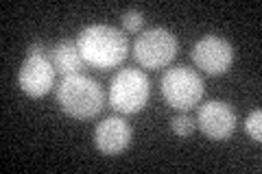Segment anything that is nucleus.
Instances as JSON below:
<instances>
[{
	"label": "nucleus",
	"mask_w": 262,
	"mask_h": 174,
	"mask_svg": "<svg viewBox=\"0 0 262 174\" xmlns=\"http://www.w3.org/2000/svg\"><path fill=\"white\" fill-rule=\"evenodd\" d=\"M179 41L166 29H149L134 41V59L146 70H162L177 57Z\"/></svg>",
	"instance_id": "5"
},
{
	"label": "nucleus",
	"mask_w": 262,
	"mask_h": 174,
	"mask_svg": "<svg viewBox=\"0 0 262 174\" xmlns=\"http://www.w3.org/2000/svg\"><path fill=\"white\" fill-rule=\"evenodd\" d=\"M131 137H134V129L120 115H110L94 129V146L110 157L125 153L131 144Z\"/></svg>",
	"instance_id": "9"
},
{
	"label": "nucleus",
	"mask_w": 262,
	"mask_h": 174,
	"mask_svg": "<svg viewBox=\"0 0 262 174\" xmlns=\"http://www.w3.org/2000/svg\"><path fill=\"white\" fill-rule=\"evenodd\" d=\"M170 129H173V133L179 135V137H188L194 133L196 129V122L190 118L188 113H177L170 118Z\"/></svg>",
	"instance_id": "11"
},
{
	"label": "nucleus",
	"mask_w": 262,
	"mask_h": 174,
	"mask_svg": "<svg viewBox=\"0 0 262 174\" xmlns=\"http://www.w3.org/2000/svg\"><path fill=\"white\" fill-rule=\"evenodd\" d=\"M206 94V83L188 65H175L162 77V96L166 105L177 111H190L201 103Z\"/></svg>",
	"instance_id": "3"
},
{
	"label": "nucleus",
	"mask_w": 262,
	"mask_h": 174,
	"mask_svg": "<svg viewBox=\"0 0 262 174\" xmlns=\"http://www.w3.org/2000/svg\"><path fill=\"white\" fill-rule=\"evenodd\" d=\"M234 46L219 35H206L192 46V61L201 72L210 77H221L234 63Z\"/></svg>",
	"instance_id": "6"
},
{
	"label": "nucleus",
	"mask_w": 262,
	"mask_h": 174,
	"mask_svg": "<svg viewBox=\"0 0 262 174\" xmlns=\"http://www.w3.org/2000/svg\"><path fill=\"white\" fill-rule=\"evenodd\" d=\"M51 51H46V46L44 44H39V41H35L33 46H29V51H27V55H48Z\"/></svg>",
	"instance_id": "14"
},
{
	"label": "nucleus",
	"mask_w": 262,
	"mask_h": 174,
	"mask_svg": "<svg viewBox=\"0 0 262 174\" xmlns=\"http://www.w3.org/2000/svg\"><path fill=\"white\" fill-rule=\"evenodd\" d=\"M55 96L61 111L75 120L96 118L105 105V92L101 83L85 77V74L63 77V81L57 85Z\"/></svg>",
	"instance_id": "2"
},
{
	"label": "nucleus",
	"mask_w": 262,
	"mask_h": 174,
	"mask_svg": "<svg viewBox=\"0 0 262 174\" xmlns=\"http://www.w3.org/2000/svg\"><path fill=\"white\" fill-rule=\"evenodd\" d=\"M77 46L83 61L98 70H112L129 55V39L120 29L110 24H90L77 35Z\"/></svg>",
	"instance_id": "1"
},
{
	"label": "nucleus",
	"mask_w": 262,
	"mask_h": 174,
	"mask_svg": "<svg viewBox=\"0 0 262 174\" xmlns=\"http://www.w3.org/2000/svg\"><path fill=\"white\" fill-rule=\"evenodd\" d=\"M144 27V15L138 9H127L122 13V29L127 33H138Z\"/></svg>",
	"instance_id": "13"
},
{
	"label": "nucleus",
	"mask_w": 262,
	"mask_h": 174,
	"mask_svg": "<svg viewBox=\"0 0 262 174\" xmlns=\"http://www.w3.org/2000/svg\"><path fill=\"white\" fill-rule=\"evenodd\" d=\"M151 96V81L138 68L120 70L110 83V105L118 113H138L142 111Z\"/></svg>",
	"instance_id": "4"
},
{
	"label": "nucleus",
	"mask_w": 262,
	"mask_h": 174,
	"mask_svg": "<svg viewBox=\"0 0 262 174\" xmlns=\"http://www.w3.org/2000/svg\"><path fill=\"white\" fill-rule=\"evenodd\" d=\"M196 124L201 133L212 142L229 139L236 131V111L225 101H208L196 113Z\"/></svg>",
	"instance_id": "8"
},
{
	"label": "nucleus",
	"mask_w": 262,
	"mask_h": 174,
	"mask_svg": "<svg viewBox=\"0 0 262 174\" xmlns=\"http://www.w3.org/2000/svg\"><path fill=\"white\" fill-rule=\"evenodd\" d=\"M245 131H247V135L253 139V142H262V111L256 109L247 115V120H245Z\"/></svg>",
	"instance_id": "12"
},
{
	"label": "nucleus",
	"mask_w": 262,
	"mask_h": 174,
	"mask_svg": "<svg viewBox=\"0 0 262 174\" xmlns=\"http://www.w3.org/2000/svg\"><path fill=\"white\" fill-rule=\"evenodd\" d=\"M57 70L48 55H27L20 65L18 83L22 92L31 98H42L55 87Z\"/></svg>",
	"instance_id": "7"
},
{
	"label": "nucleus",
	"mask_w": 262,
	"mask_h": 174,
	"mask_svg": "<svg viewBox=\"0 0 262 174\" xmlns=\"http://www.w3.org/2000/svg\"><path fill=\"white\" fill-rule=\"evenodd\" d=\"M51 61L55 65L57 74L61 77H72V74H83L85 70V61L79 53V46L77 41H70V39H63L59 44L53 46L51 51Z\"/></svg>",
	"instance_id": "10"
}]
</instances>
